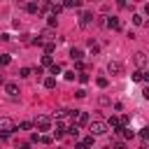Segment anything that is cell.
<instances>
[{
    "instance_id": "18",
    "label": "cell",
    "mask_w": 149,
    "mask_h": 149,
    "mask_svg": "<svg viewBox=\"0 0 149 149\" xmlns=\"http://www.w3.org/2000/svg\"><path fill=\"white\" fill-rule=\"evenodd\" d=\"M79 130H81V128H79V126H74V123H70V126L65 128V133H68V135H72V137H77V135H79Z\"/></svg>"
},
{
    "instance_id": "34",
    "label": "cell",
    "mask_w": 149,
    "mask_h": 149,
    "mask_svg": "<svg viewBox=\"0 0 149 149\" xmlns=\"http://www.w3.org/2000/svg\"><path fill=\"white\" fill-rule=\"evenodd\" d=\"M51 140H54L51 135H40V142H42V144H51Z\"/></svg>"
},
{
    "instance_id": "31",
    "label": "cell",
    "mask_w": 149,
    "mask_h": 149,
    "mask_svg": "<svg viewBox=\"0 0 149 149\" xmlns=\"http://www.w3.org/2000/svg\"><path fill=\"white\" fill-rule=\"evenodd\" d=\"M88 49H91L93 54H98V51H100V47H98V44H95L93 40H88Z\"/></svg>"
},
{
    "instance_id": "32",
    "label": "cell",
    "mask_w": 149,
    "mask_h": 149,
    "mask_svg": "<svg viewBox=\"0 0 149 149\" xmlns=\"http://www.w3.org/2000/svg\"><path fill=\"white\" fill-rule=\"evenodd\" d=\"M63 74H65V79H68V81H72V79L77 77V72H74V70H68V72H63Z\"/></svg>"
},
{
    "instance_id": "4",
    "label": "cell",
    "mask_w": 149,
    "mask_h": 149,
    "mask_svg": "<svg viewBox=\"0 0 149 149\" xmlns=\"http://www.w3.org/2000/svg\"><path fill=\"white\" fill-rule=\"evenodd\" d=\"M133 63H135V68H137V70H147L149 58H147V54H144V51H137V54H133Z\"/></svg>"
},
{
    "instance_id": "20",
    "label": "cell",
    "mask_w": 149,
    "mask_h": 149,
    "mask_svg": "<svg viewBox=\"0 0 149 149\" xmlns=\"http://www.w3.org/2000/svg\"><path fill=\"white\" fill-rule=\"evenodd\" d=\"M109 149H128V144H126V142H123V140H114V142H112V147H109Z\"/></svg>"
},
{
    "instance_id": "24",
    "label": "cell",
    "mask_w": 149,
    "mask_h": 149,
    "mask_svg": "<svg viewBox=\"0 0 149 149\" xmlns=\"http://www.w3.org/2000/svg\"><path fill=\"white\" fill-rule=\"evenodd\" d=\"M30 128H33V123H30V121H21V123L16 126V130H30Z\"/></svg>"
},
{
    "instance_id": "26",
    "label": "cell",
    "mask_w": 149,
    "mask_h": 149,
    "mask_svg": "<svg viewBox=\"0 0 149 149\" xmlns=\"http://www.w3.org/2000/svg\"><path fill=\"white\" fill-rule=\"evenodd\" d=\"M95 84H98L100 88H107V84H109V81H107V77H98V79H95Z\"/></svg>"
},
{
    "instance_id": "14",
    "label": "cell",
    "mask_w": 149,
    "mask_h": 149,
    "mask_svg": "<svg viewBox=\"0 0 149 149\" xmlns=\"http://www.w3.org/2000/svg\"><path fill=\"white\" fill-rule=\"evenodd\" d=\"M133 79H135V81H147L149 74H147V70H135V72H133Z\"/></svg>"
},
{
    "instance_id": "16",
    "label": "cell",
    "mask_w": 149,
    "mask_h": 149,
    "mask_svg": "<svg viewBox=\"0 0 149 149\" xmlns=\"http://www.w3.org/2000/svg\"><path fill=\"white\" fill-rule=\"evenodd\" d=\"M72 7H81V0H65L63 9H72Z\"/></svg>"
},
{
    "instance_id": "39",
    "label": "cell",
    "mask_w": 149,
    "mask_h": 149,
    "mask_svg": "<svg viewBox=\"0 0 149 149\" xmlns=\"http://www.w3.org/2000/svg\"><path fill=\"white\" fill-rule=\"evenodd\" d=\"M30 147H33V144H30V142H23V144H21V147H19V149H30Z\"/></svg>"
},
{
    "instance_id": "11",
    "label": "cell",
    "mask_w": 149,
    "mask_h": 149,
    "mask_svg": "<svg viewBox=\"0 0 149 149\" xmlns=\"http://www.w3.org/2000/svg\"><path fill=\"white\" fill-rule=\"evenodd\" d=\"M23 7H26L28 14H40V12H42V9H40V2H26Z\"/></svg>"
},
{
    "instance_id": "5",
    "label": "cell",
    "mask_w": 149,
    "mask_h": 149,
    "mask_svg": "<svg viewBox=\"0 0 149 149\" xmlns=\"http://www.w3.org/2000/svg\"><path fill=\"white\" fill-rule=\"evenodd\" d=\"M102 23H105V26H107L109 30H121V28H123V26H121V19H119V16H105V21H102Z\"/></svg>"
},
{
    "instance_id": "41",
    "label": "cell",
    "mask_w": 149,
    "mask_h": 149,
    "mask_svg": "<svg viewBox=\"0 0 149 149\" xmlns=\"http://www.w3.org/2000/svg\"><path fill=\"white\" fill-rule=\"evenodd\" d=\"M102 149H109V147H102Z\"/></svg>"
},
{
    "instance_id": "33",
    "label": "cell",
    "mask_w": 149,
    "mask_h": 149,
    "mask_svg": "<svg viewBox=\"0 0 149 149\" xmlns=\"http://www.w3.org/2000/svg\"><path fill=\"white\" fill-rule=\"evenodd\" d=\"M140 137H142V142H147V137H149V128H140Z\"/></svg>"
},
{
    "instance_id": "23",
    "label": "cell",
    "mask_w": 149,
    "mask_h": 149,
    "mask_svg": "<svg viewBox=\"0 0 149 149\" xmlns=\"http://www.w3.org/2000/svg\"><path fill=\"white\" fill-rule=\"evenodd\" d=\"M133 23L135 26H144V16L142 14H133Z\"/></svg>"
},
{
    "instance_id": "38",
    "label": "cell",
    "mask_w": 149,
    "mask_h": 149,
    "mask_svg": "<svg viewBox=\"0 0 149 149\" xmlns=\"http://www.w3.org/2000/svg\"><path fill=\"white\" fill-rule=\"evenodd\" d=\"M100 105H109V98L107 95H100Z\"/></svg>"
},
{
    "instance_id": "40",
    "label": "cell",
    "mask_w": 149,
    "mask_h": 149,
    "mask_svg": "<svg viewBox=\"0 0 149 149\" xmlns=\"http://www.w3.org/2000/svg\"><path fill=\"white\" fill-rule=\"evenodd\" d=\"M140 149H149V147H147V142H142V144H140Z\"/></svg>"
},
{
    "instance_id": "28",
    "label": "cell",
    "mask_w": 149,
    "mask_h": 149,
    "mask_svg": "<svg viewBox=\"0 0 149 149\" xmlns=\"http://www.w3.org/2000/svg\"><path fill=\"white\" fill-rule=\"evenodd\" d=\"M77 79H79L81 84H88V74H86V72H77Z\"/></svg>"
},
{
    "instance_id": "13",
    "label": "cell",
    "mask_w": 149,
    "mask_h": 149,
    "mask_svg": "<svg viewBox=\"0 0 149 149\" xmlns=\"http://www.w3.org/2000/svg\"><path fill=\"white\" fill-rule=\"evenodd\" d=\"M91 21H93V14H91V12H84V14H81V19H79V26H81V28H86Z\"/></svg>"
},
{
    "instance_id": "19",
    "label": "cell",
    "mask_w": 149,
    "mask_h": 149,
    "mask_svg": "<svg viewBox=\"0 0 149 149\" xmlns=\"http://www.w3.org/2000/svg\"><path fill=\"white\" fill-rule=\"evenodd\" d=\"M56 23H58V16H54V14H47V26H49V30H51Z\"/></svg>"
},
{
    "instance_id": "9",
    "label": "cell",
    "mask_w": 149,
    "mask_h": 149,
    "mask_svg": "<svg viewBox=\"0 0 149 149\" xmlns=\"http://www.w3.org/2000/svg\"><path fill=\"white\" fill-rule=\"evenodd\" d=\"M54 137H56V140H63V137H65V123L56 121V128H54Z\"/></svg>"
},
{
    "instance_id": "8",
    "label": "cell",
    "mask_w": 149,
    "mask_h": 149,
    "mask_svg": "<svg viewBox=\"0 0 149 149\" xmlns=\"http://www.w3.org/2000/svg\"><path fill=\"white\" fill-rule=\"evenodd\" d=\"M5 93L7 95H12V98H16L21 91H19V84H14V81H5Z\"/></svg>"
},
{
    "instance_id": "3",
    "label": "cell",
    "mask_w": 149,
    "mask_h": 149,
    "mask_svg": "<svg viewBox=\"0 0 149 149\" xmlns=\"http://www.w3.org/2000/svg\"><path fill=\"white\" fill-rule=\"evenodd\" d=\"M33 126L37 128V133H40V130H51V116H47V114H40V116L33 121Z\"/></svg>"
},
{
    "instance_id": "10",
    "label": "cell",
    "mask_w": 149,
    "mask_h": 149,
    "mask_svg": "<svg viewBox=\"0 0 149 149\" xmlns=\"http://www.w3.org/2000/svg\"><path fill=\"white\" fill-rule=\"evenodd\" d=\"M70 58H72L74 63H79V61L84 58V51H81L79 47H72V49H70Z\"/></svg>"
},
{
    "instance_id": "30",
    "label": "cell",
    "mask_w": 149,
    "mask_h": 149,
    "mask_svg": "<svg viewBox=\"0 0 149 149\" xmlns=\"http://www.w3.org/2000/svg\"><path fill=\"white\" fill-rule=\"evenodd\" d=\"M9 61H12V56H9V54H0V65H7Z\"/></svg>"
},
{
    "instance_id": "35",
    "label": "cell",
    "mask_w": 149,
    "mask_h": 149,
    "mask_svg": "<svg viewBox=\"0 0 149 149\" xmlns=\"http://www.w3.org/2000/svg\"><path fill=\"white\" fill-rule=\"evenodd\" d=\"M30 72H33V74H37V77H42V74H44V68H40V65H37V68H35V70H30Z\"/></svg>"
},
{
    "instance_id": "25",
    "label": "cell",
    "mask_w": 149,
    "mask_h": 149,
    "mask_svg": "<svg viewBox=\"0 0 149 149\" xmlns=\"http://www.w3.org/2000/svg\"><path fill=\"white\" fill-rule=\"evenodd\" d=\"M54 86H56V79L54 77H47L44 79V88H54Z\"/></svg>"
},
{
    "instance_id": "1",
    "label": "cell",
    "mask_w": 149,
    "mask_h": 149,
    "mask_svg": "<svg viewBox=\"0 0 149 149\" xmlns=\"http://www.w3.org/2000/svg\"><path fill=\"white\" fill-rule=\"evenodd\" d=\"M88 133H91V137L105 135V133H107V123L100 121V119H93V121H88Z\"/></svg>"
},
{
    "instance_id": "7",
    "label": "cell",
    "mask_w": 149,
    "mask_h": 149,
    "mask_svg": "<svg viewBox=\"0 0 149 149\" xmlns=\"http://www.w3.org/2000/svg\"><path fill=\"white\" fill-rule=\"evenodd\" d=\"M107 72H109V74H121V72H123V63L109 61V63H107Z\"/></svg>"
},
{
    "instance_id": "29",
    "label": "cell",
    "mask_w": 149,
    "mask_h": 149,
    "mask_svg": "<svg viewBox=\"0 0 149 149\" xmlns=\"http://www.w3.org/2000/svg\"><path fill=\"white\" fill-rule=\"evenodd\" d=\"M81 144H84L86 149H91V147H93V137H91V135H88V137H84V140H81Z\"/></svg>"
},
{
    "instance_id": "36",
    "label": "cell",
    "mask_w": 149,
    "mask_h": 149,
    "mask_svg": "<svg viewBox=\"0 0 149 149\" xmlns=\"http://www.w3.org/2000/svg\"><path fill=\"white\" fill-rule=\"evenodd\" d=\"M33 142H40V133H30V144Z\"/></svg>"
},
{
    "instance_id": "22",
    "label": "cell",
    "mask_w": 149,
    "mask_h": 149,
    "mask_svg": "<svg viewBox=\"0 0 149 149\" xmlns=\"http://www.w3.org/2000/svg\"><path fill=\"white\" fill-rule=\"evenodd\" d=\"M68 114H70V109H56V112H54V119H58V121H61V119H63V116H68Z\"/></svg>"
},
{
    "instance_id": "21",
    "label": "cell",
    "mask_w": 149,
    "mask_h": 149,
    "mask_svg": "<svg viewBox=\"0 0 149 149\" xmlns=\"http://www.w3.org/2000/svg\"><path fill=\"white\" fill-rule=\"evenodd\" d=\"M51 63H54V58H51L49 54H44V56H42V65H40V68H49Z\"/></svg>"
},
{
    "instance_id": "6",
    "label": "cell",
    "mask_w": 149,
    "mask_h": 149,
    "mask_svg": "<svg viewBox=\"0 0 149 149\" xmlns=\"http://www.w3.org/2000/svg\"><path fill=\"white\" fill-rule=\"evenodd\" d=\"M114 133H116L119 137H123V140H133V137H135V130H133L130 126H121V128L114 130Z\"/></svg>"
},
{
    "instance_id": "12",
    "label": "cell",
    "mask_w": 149,
    "mask_h": 149,
    "mask_svg": "<svg viewBox=\"0 0 149 149\" xmlns=\"http://www.w3.org/2000/svg\"><path fill=\"white\" fill-rule=\"evenodd\" d=\"M105 123H107V128H112V130H119V128H121V123H119V116H114V114H112V116H109Z\"/></svg>"
},
{
    "instance_id": "17",
    "label": "cell",
    "mask_w": 149,
    "mask_h": 149,
    "mask_svg": "<svg viewBox=\"0 0 149 149\" xmlns=\"http://www.w3.org/2000/svg\"><path fill=\"white\" fill-rule=\"evenodd\" d=\"M42 49H44V54H49V56H51V54L56 51V42H44V44H42Z\"/></svg>"
},
{
    "instance_id": "2",
    "label": "cell",
    "mask_w": 149,
    "mask_h": 149,
    "mask_svg": "<svg viewBox=\"0 0 149 149\" xmlns=\"http://www.w3.org/2000/svg\"><path fill=\"white\" fill-rule=\"evenodd\" d=\"M16 130V123L9 116H0V135H12Z\"/></svg>"
},
{
    "instance_id": "15",
    "label": "cell",
    "mask_w": 149,
    "mask_h": 149,
    "mask_svg": "<svg viewBox=\"0 0 149 149\" xmlns=\"http://www.w3.org/2000/svg\"><path fill=\"white\" fill-rule=\"evenodd\" d=\"M61 72H63V68H61L58 63H51V65H49V77L56 79V74H61Z\"/></svg>"
},
{
    "instance_id": "37",
    "label": "cell",
    "mask_w": 149,
    "mask_h": 149,
    "mask_svg": "<svg viewBox=\"0 0 149 149\" xmlns=\"http://www.w3.org/2000/svg\"><path fill=\"white\" fill-rule=\"evenodd\" d=\"M74 95H77V98H86V91H84V88H79V91H77Z\"/></svg>"
},
{
    "instance_id": "42",
    "label": "cell",
    "mask_w": 149,
    "mask_h": 149,
    "mask_svg": "<svg viewBox=\"0 0 149 149\" xmlns=\"http://www.w3.org/2000/svg\"><path fill=\"white\" fill-rule=\"evenodd\" d=\"M0 149H2V147H0Z\"/></svg>"
},
{
    "instance_id": "27",
    "label": "cell",
    "mask_w": 149,
    "mask_h": 149,
    "mask_svg": "<svg viewBox=\"0 0 149 149\" xmlns=\"http://www.w3.org/2000/svg\"><path fill=\"white\" fill-rule=\"evenodd\" d=\"M30 74H33V72H30V68H21V70H19V77H23V79H26V77H30Z\"/></svg>"
}]
</instances>
